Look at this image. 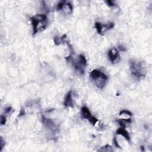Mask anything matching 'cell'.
Here are the masks:
<instances>
[{
	"label": "cell",
	"instance_id": "6da1fadb",
	"mask_svg": "<svg viewBox=\"0 0 152 152\" xmlns=\"http://www.w3.org/2000/svg\"><path fill=\"white\" fill-rule=\"evenodd\" d=\"M131 74L137 79L144 78L146 74V68L144 62L137 60H131L130 61Z\"/></svg>",
	"mask_w": 152,
	"mask_h": 152
},
{
	"label": "cell",
	"instance_id": "7a4b0ae2",
	"mask_svg": "<svg viewBox=\"0 0 152 152\" xmlns=\"http://www.w3.org/2000/svg\"><path fill=\"white\" fill-rule=\"evenodd\" d=\"M33 27V34L40 32L45 29L48 24V17L46 14H37L30 18Z\"/></svg>",
	"mask_w": 152,
	"mask_h": 152
},
{
	"label": "cell",
	"instance_id": "3957f363",
	"mask_svg": "<svg viewBox=\"0 0 152 152\" xmlns=\"http://www.w3.org/2000/svg\"><path fill=\"white\" fill-rule=\"evenodd\" d=\"M90 77L94 81L95 86L100 89H102L105 86L106 83L108 80V77L99 70H93L90 72Z\"/></svg>",
	"mask_w": 152,
	"mask_h": 152
},
{
	"label": "cell",
	"instance_id": "277c9868",
	"mask_svg": "<svg viewBox=\"0 0 152 152\" xmlns=\"http://www.w3.org/2000/svg\"><path fill=\"white\" fill-rule=\"evenodd\" d=\"M66 60L67 61H71V63L76 71H78L81 74H84V69L87 66V60L84 55H79L77 59L76 60L70 54V56L66 57Z\"/></svg>",
	"mask_w": 152,
	"mask_h": 152
},
{
	"label": "cell",
	"instance_id": "5b68a950",
	"mask_svg": "<svg viewBox=\"0 0 152 152\" xmlns=\"http://www.w3.org/2000/svg\"><path fill=\"white\" fill-rule=\"evenodd\" d=\"M81 113H82V116L84 119L88 120L90 123H91L93 126H95L96 124L98 121V120L96 117L93 116L92 115L91 112L88 107L83 106L81 109Z\"/></svg>",
	"mask_w": 152,
	"mask_h": 152
},
{
	"label": "cell",
	"instance_id": "8992f818",
	"mask_svg": "<svg viewBox=\"0 0 152 152\" xmlns=\"http://www.w3.org/2000/svg\"><path fill=\"white\" fill-rule=\"evenodd\" d=\"M42 123L44 125V126H45L46 128H48L50 130L52 131H56L57 130V126H56V124L54 122V121H52V120L49 118H46V117L44 116H42Z\"/></svg>",
	"mask_w": 152,
	"mask_h": 152
},
{
	"label": "cell",
	"instance_id": "52a82bcc",
	"mask_svg": "<svg viewBox=\"0 0 152 152\" xmlns=\"http://www.w3.org/2000/svg\"><path fill=\"white\" fill-rule=\"evenodd\" d=\"M64 105L66 107H74V100L72 99V92L71 90L66 94L64 101Z\"/></svg>",
	"mask_w": 152,
	"mask_h": 152
},
{
	"label": "cell",
	"instance_id": "ba28073f",
	"mask_svg": "<svg viewBox=\"0 0 152 152\" xmlns=\"http://www.w3.org/2000/svg\"><path fill=\"white\" fill-rule=\"evenodd\" d=\"M119 50L115 48L110 49L108 51V56L110 61L112 62H114L120 58V54H119Z\"/></svg>",
	"mask_w": 152,
	"mask_h": 152
},
{
	"label": "cell",
	"instance_id": "9c48e42d",
	"mask_svg": "<svg viewBox=\"0 0 152 152\" xmlns=\"http://www.w3.org/2000/svg\"><path fill=\"white\" fill-rule=\"evenodd\" d=\"M116 133L117 135H121L123 136L128 142H130V136L129 132L126 130V126H121V128L117 130Z\"/></svg>",
	"mask_w": 152,
	"mask_h": 152
},
{
	"label": "cell",
	"instance_id": "30bf717a",
	"mask_svg": "<svg viewBox=\"0 0 152 152\" xmlns=\"http://www.w3.org/2000/svg\"><path fill=\"white\" fill-rule=\"evenodd\" d=\"M63 10L64 11L66 14H70L72 11V6L70 2H66L65 4L64 8H63Z\"/></svg>",
	"mask_w": 152,
	"mask_h": 152
},
{
	"label": "cell",
	"instance_id": "8fae6325",
	"mask_svg": "<svg viewBox=\"0 0 152 152\" xmlns=\"http://www.w3.org/2000/svg\"><path fill=\"white\" fill-rule=\"evenodd\" d=\"M98 151H100L103 152H112L114 151V150L111 146L106 144L104 147H102L100 148H99Z\"/></svg>",
	"mask_w": 152,
	"mask_h": 152
},
{
	"label": "cell",
	"instance_id": "7c38bea8",
	"mask_svg": "<svg viewBox=\"0 0 152 152\" xmlns=\"http://www.w3.org/2000/svg\"><path fill=\"white\" fill-rule=\"evenodd\" d=\"M114 23L113 22H111V23H109L108 24H106L102 25V33L104 32H105L106 31L112 29V28L114 27Z\"/></svg>",
	"mask_w": 152,
	"mask_h": 152
},
{
	"label": "cell",
	"instance_id": "4fadbf2b",
	"mask_svg": "<svg viewBox=\"0 0 152 152\" xmlns=\"http://www.w3.org/2000/svg\"><path fill=\"white\" fill-rule=\"evenodd\" d=\"M95 28L97 30L98 33L100 34H103L102 33V24L99 22H96L95 23Z\"/></svg>",
	"mask_w": 152,
	"mask_h": 152
},
{
	"label": "cell",
	"instance_id": "5bb4252c",
	"mask_svg": "<svg viewBox=\"0 0 152 152\" xmlns=\"http://www.w3.org/2000/svg\"><path fill=\"white\" fill-rule=\"evenodd\" d=\"M66 1H60V2L58 3V5L56 6V10L57 11H60L63 10V8H64L65 4H66Z\"/></svg>",
	"mask_w": 152,
	"mask_h": 152
},
{
	"label": "cell",
	"instance_id": "9a60e30c",
	"mask_svg": "<svg viewBox=\"0 0 152 152\" xmlns=\"http://www.w3.org/2000/svg\"><path fill=\"white\" fill-rule=\"evenodd\" d=\"M54 43H55V45L58 46V45H60V44H62V42L61 38L57 37V36H56V37L54 38Z\"/></svg>",
	"mask_w": 152,
	"mask_h": 152
},
{
	"label": "cell",
	"instance_id": "2e32d148",
	"mask_svg": "<svg viewBox=\"0 0 152 152\" xmlns=\"http://www.w3.org/2000/svg\"><path fill=\"white\" fill-rule=\"evenodd\" d=\"M127 115L131 116H132V113H131L130 111H129V110H121V111L120 112V115Z\"/></svg>",
	"mask_w": 152,
	"mask_h": 152
},
{
	"label": "cell",
	"instance_id": "e0dca14e",
	"mask_svg": "<svg viewBox=\"0 0 152 152\" xmlns=\"http://www.w3.org/2000/svg\"><path fill=\"white\" fill-rule=\"evenodd\" d=\"M0 122H1V124L2 125V126L6 124V117L4 116V115H1Z\"/></svg>",
	"mask_w": 152,
	"mask_h": 152
},
{
	"label": "cell",
	"instance_id": "ac0fdd59",
	"mask_svg": "<svg viewBox=\"0 0 152 152\" xmlns=\"http://www.w3.org/2000/svg\"><path fill=\"white\" fill-rule=\"evenodd\" d=\"M0 139H1V140H0V142H0V144H1V151H2L3 147H4L6 142H5V140H4V139H3L2 137H1V138Z\"/></svg>",
	"mask_w": 152,
	"mask_h": 152
},
{
	"label": "cell",
	"instance_id": "d6986e66",
	"mask_svg": "<svg viewBox=\"0 0 152 152\" xmlns=\"http://www.w3.org/2000/svg\"><path fill=\"white\" fill-rule=\"evenodd\" d=\"M114 144H115V146H116V147H118V148H121V147L120 146V144H119L118 141H117L116 137H114Z\"/></svg>",
	"mask_w": 152,
	"mask_h": 152
},
{
	"label": "cell",
	"instance_id": "ffe728a7",
	"mask_svg": "<svg viewBox=\"0 0 152 152\" xmlns=\"http://www.w3.org/2000/svg\"><path fill=\"white\" fill-rule=\"evenodd\" d=\"M25 115V110L24 109L22 108L21 110H20V112H19V114L18 115V117H21V116H24V115Z\"/></svg>",
	"mask_w": 152,
	"mask_h": 152
},
{
	"label": "cell",
	"instance_id": "44dd1931",
	"mask_svg": "<svg viewBox=\"0 0 152 152\" xmlns=\"http://www.w3.org/2000/svg\"><path fill=\"white\" fill-rule=\"evenodd\" d=\"M106 2L107 3V4L108 5L109 7H114V6H115L113 1H110V0H109H109H108V1H106Z\"/></svg>",
	"mask_w": 152,
	"mask_h": 152
},
{
	"label": "cell",
	"instance_id": "7402d4cb",
	"mask_svg": "<svg viewBox=\"0 0 152 152\" xmlns=\"http://www.w3.org/2000/svg\"><path fill=\"white\" fill-rule=\"evenodd\" d=\"M12 110V107H7V108L5 109L4 113L5 114H9Z\"/></svg>",
	"mask_w": 152,
	"mask_h": 152
},
{
	"label": "cell",
	"instance_id": "603a6c76",
	"mask_svg": "<svg viewBox=\"0 0 152 152\" xmlns=\"http://www.w3.org/2000/svg\"><path fill=\"white\" fill-rule=\"evenodd\" d=\"M118 49L119 51H121V52H125V51H126V48H124V47L122 46H121V45H119Z\"/></svg>",
	"mask_w": 152,
	"mask_h": 152
}]
</instances>
